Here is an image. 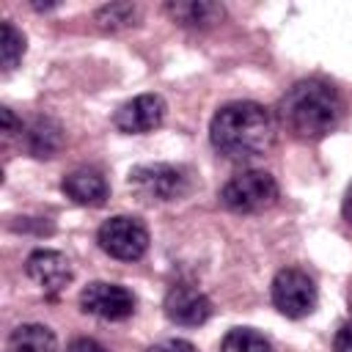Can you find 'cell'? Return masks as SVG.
I'll return each instance as SVG.
<instances>
[{
	"instance_id": "obj_1",
	"label": "cell",
	"mask_w": 352,
	"mask_h": 352,
	"mask_svg": "<svg viewBox=\"0 0 352 352\" xmlns=\"http://www.w3.org/2000/svg\"><path fill=\"white\" fill-rule=\"evenodd\" d=\"M209 140L228 160H253L272 148L275 121L258 102H228L214 113Z\"/></svg>"
},
{
	"instance_id": "obj_18",
	"label": "cell",
	"mask_w": 352,
	"mask_h": 352,
	"mask_svg": "<svg viewBox=\"0 0 352 352\" xmlns=\"http://www.w3.org/2000/svg\"><path fill=\"white\" fill-rule=\"evenodd\" d=\"M146 352H198V349L190 341H184V338H165V341L148 346Z\"/></svg>"
},
{
	"instance_id": "obj_13",
	"label": "cell",
	"mask_w": 352,
	"mask_h": 352,
	"mask_svg": "<svg viewBox=\"0 0 352 352\" xmlns=\"http://www.w3.org/2000/svg\"><path fill=\"white\" fill-rule=\"evenodd\" d=\"M19 132H22L25 148L33 157H52L63 143V132L52 118H36L33 124H28Z\"/></svg>"
},
{
	"instance_id": "obj_9",
	"label": "cell",
	"mask_w": 352,
	"mask_h": 352,
	"mask_svg": "<svg viewBox=\"0 0 352 352\" xmlns=\"http://www.w3.org/2000/svg\"><path fill=\"white\" fill-rule=\"evenodd\" d=\"M162 308H165V316L173 324H182V327H198L212 316L209 297L204 292L192 289V286H173L165 294Z\"/></svg>"
},
{
	"instance_id": "obj_2",
	"label": "cell",
	"mask_w": 352,
	"mask_h": 352,
	"mask_svg": "<svg viewBox=\"0 0 352 352\" xmlns=\"http://www.w3.org/2000/svg\"><path fill=\"white\" fill-rule=\"evenodd\" d=\"M278 116L286 132L297 140H322L341 124L344 102L330 82L300 80L280 99Z\"/></svg>"
},
{
	"instance_id": "obj_12",
	"label": "cell",
	"mask_w": 352,
	"mask_h": 352,
	"mask_svg": "<svg viewBox=\"0 0 352 352\" xmlns=\"http://www.w3.org/2000/svg\"><path fill=\"white\" fill-rule=\"evenodd\" d=\"M165 14L184 28H212L214 22L223 19V6L209 0H184V3H168Z\"/></svg>"
},
{
	"instance_id": "obj_22",
	"label": "cell",
	"mask_w": 352,
	"mask_h": 352,
	"mask_svg": "<svg viewBox=\"0 0 352 352\" xmlns=\"http://www.w3.org/2000/svg\"><path fill=\"white\" fill-rule=\"evenodd\" d=\"M341 212H344V220L352 226V184L346 187V192H344V201H341Z\"/></svg>"
},
{
	"instance_id": "obj_5",
	"label": "cell",
	"mask_w": 352,
	"mask_h": 352,
	"mask_svg": "<svg viewBox=\"0 0 352 352\" xmlns=\"http://www.w3.org/2000/svg\"><path fill=\"white\" fill-rule=\"evenodd\" d=\"M99 248L118 261H138L148 250V231L138 217L116 214L104 220L96 231Z\"/></svg>"
},
{
	"instance_id": "obj_10",
	"label": "cell",
	"mask_w": 352,
	"mask_h": 352,
	"mask_svg": "<svg viewBox=\"0 0 352 352\" xmlns=\"http://www.w3.org/2000/svg\"><path fill=\"white\" fill-rule=\"evenodd\" d=\"M25 272L33 283H38L47 294H58L69 280H72V267L69 258L58 250H33L25 261Z\"/></svg>"
},
{
	"instance_id": "obj_17",
	"label": "cell",
	"mask_w": 352,
	"mask_h": 352,
	"mask_svg": "<svg viewBox=\"0 0 352 352\" xmlns=\"http://www.w3.org/2000/svg\"><path fill=\"white\" fill-rule=\"evenodd\" d=\"M135 19H138V8L129 3H110V6H102L96 11V25L102 30L129 28V25H135Z\"/></svg>"
},
{
	"instance_id": "obj_19",
	"label": "cell",
	"mask_w": 352,
	"mask_h": 352,
	"mask_svg": "<svg viewBox=\"0 0 352 352\" xmlns=\"http://www.w3.org/2000/svg\"><path fill=\"white\" fill-rule=\"evenodd\" d=\"M333 352H352V322H344L333 336Z\"/></svg>"
},
{
	"instance_id": "obj_21",
	"label": "cell",
	"mask_w": 352,
	"mask_h": 352,
	"mask_svg": "<svg viewBox=\"0 0 352 352\" xmlns=\"http://www.w3.org/2000/svg\"><path fill=\"white\" fill-rule=\"evenodd\" d=\"M0 118H3V138H11L16 132V126L22 129V124H16V118H14V113L8 107H0Z\"/></svg>"
},
{
	"instance_id": "obj_3",
	"label": "cell",
	"mask_w": 352,
	"mask_h": 352,
	"mask_svg": "<svg viewBox=\"0 0 352 352\" xmlns=\"http://www.w3.org/2000/svg\"><path fill=\"white\" fill-rule=\"evenodd\" d=\"M220 201L226 209L239 214L264 212L278 201V182L267 170H242L223 184Z\"/></svg>"
},
{
	"instance_id": "obj_8",
	"label": "cell",
	"mask_w": 352,
	"mask_h": 352,
	"mask_svg": "<svg viewBox=\"0 0 352 352\" xmlns=\"http://www.w3.org/2000/svg\"><path fill=\"white\" fill-rule=\"evenodd\" d=\"M162 118H165V99L157 94H140L116 110L113 124L126 135H146L157 129Z\"/></svg>"
},
{
	"instance_id": "obj_14",
	"label": "cell",
	"mask_w": 352,
	"mask_h": 352,
	"mask_svg": "<svg viewBox=\"0 0 352 352\" xmlns=\"http://www.w3.org/2000/svg\"><path fill=\"white\" fill-rule=\"evenodd\" d=\"M58 338L47 324L28 322L8 336V352H55Z\"/></svg>"
},
{
	"instance_id": "obj_7",
	"label": "cell",
	"mask_w": 352,
	"mask_h": 352,
	"mask_svg": "<svg viewBox=\"0 0 352 352\" xmlns=\"http://www.w3.org/2000/svg\"><path fill=\"white\" fill-rule=\"evenodd\" d=\"M80 305L85 314L91 316H99L104 322H121L126 316H132L135 311V297L129 289L118 286V283H104V280H96V283H88L80 294Z\"/></svg>"
},
{
	"instance_id": "obj_6",
	"label": "cell",
	"mask_w": 352,
	"mask_h": 352,
	"mask_svg": "<svg viewBox=\"0 0 352 352\" xmlns=\"http://www.w3.org/2000/svg\"><path fill=\"white\" fill-rule=\"evenodd\" d=\"M272 302L289 319H302L316 308V286L308 272L286 267L272 278Z\"/></svg>"
},
{
	"instance_id": "obj_15",
	"label": "cell",
	"mask_w": 352,
	"mask_h": 352,
	"mask_svg": "<svg viewBox=\"0 0 352 352\" xmlns=\"http://www.w3.org/2000/svg\"><path fill=\"white\" fill-rule=\"evenodd\" d=\"M220 352H272L270 341L253 327H234L226 333Z\"/></svg>"
},
{
	"instance_id": "obj_20",
	"label": "cell",
	"mask_w": 352,
	"mask_h": 352,
	"mask_svg": "<svg viewBox=\"0 0 352 352\" xmlns=\"http://www.w3.org/2000/svg\"><path fill=\"white\" fill-rule=\"evenodd\" d=\"M66 352H107V349L99 341H94V338H74L66 346Z\"/></svg>"
},
{
	"instance_id": "obj_11",
	"label": "cell",
	"mask_w": 352,
	"mask_h": 352,
	"mask_svg": "<svg viewBox=\"0 0 352 352\" xmlns=\"http://www.w3.org/2000/svg\"><path fill=\"white\" fill-rule=\"evenodd\" d=\"M60 190L66 192V198H72L80 206H102L110 195L104 176L94 168H77V170L66 173L60 182Z\"/></svg>"
},
{
	"instance_id": "obj_16",
	"label": "cell",
	"mask_w": 352,
	"mask_h": 352,
	"mask_svg": "<svg viewBox=\"0 0 352 352\" xmlns=\"http://www.w3.org/2000/svg\"><path fill=\"white\" fill-rule=\"evenodd\" d=\"M22 55H25V36L11 22H3L0 25V66H3V72H14L16 63L22 60Z\"/></svg>"
},
{
	"instance_id": "obj_4",
	"label": "cell",
	"mask_w": 352,
	"mask_h": 352,
	"mask_svg": "<svg viewBox=\"0 0 352 352\" xmlns=\"http://www.w3.org/2000/svg\"><path fill=\"white\" fill-rule=\"evenodd\" d=\"M129 187L146 204H168V201L182 198L187 192L190 182L182 168L168 165V162H151V165L132 168Z\"/></svg>"
}]
</instances>
